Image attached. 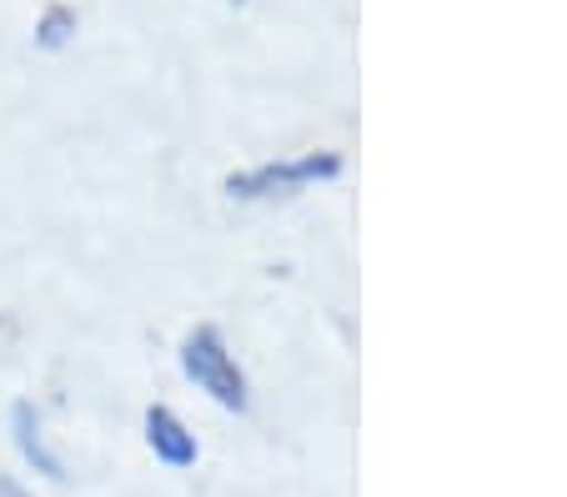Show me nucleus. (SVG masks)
<instances>
[{
	"mask_svg": "<svg viewBox=\"0 0 567 497\" xmlns=\"http://www.w3.org/2000/svg\"><path fill=\"white\" fill-rule=\"evenodd\" d=\"M182 372L212 402H221L226 412H247V402H251L247 377H241V367L231 362V352H226V342H221L216 327H196V332L182 342Z\"/></svg>",
	"mask_w": 567,
	"mask_h": 497,
	"instance_id": "obj_1",
	"label": "nucleus"
},
{
	"mask_svg": "<svg viewBox=\"0 0 567 497\" xmlns=\"http://www.w3.org/2000/svg\"><path fill=\"white\" fill-rule=\"evenodd\" d=\"M342 172V156L332 152H311V156H297V162H267L257 172H241L226 182V191L241 196V201H257V196H277V191H291V186H311V182H332Z\"/></svg>",
	"mask_w": 567,
	"mask_h": 497,
	"instance_id": "obj_2",
	"label": "nucleus"
},
{
	"mask_svg": "<svg viewBox=\"0 0 567 497\" xmlns=\"http://www.w3.org/2000/svg\"><path fill=\"white\" fill-rule=\"evenodd\" d=\"M146 443L166 467H192L196 463V437L186 433V422L172 407H151L146 412Z\"/></svg>",
	"mask_w": 567,
	"mask_h": 497,
	"instance_id": "obj_3",
	"label": "nucleus"
},
{
	"mask_svg": "<svg viewBox=\"0 0 567 497\" xmlns=\"http://www.w3.org/2000/svg\"><path fill=\"white\" fill-rule=\"evenodd\" d=\"M11 427H16V447H21V457L35 467V473H45V477H55L61 483L65 477V463L45 447V427H41V412L31 407V402H16V412H11Z\"/></svg>",
	"mask_w": 567,
	"mask_h": 497,
	"instance_id": "obj_4",
	"label": "nucleus"
},
{
	"mask_svg": "<svg viewBox=\"0 0 567 497\" xmlns=\"http://www.w3.org/2000/svg\"><path fill=\"white\" fill-rule=\"evenodd\" d=\"M65 25H71V15H65V11H51V21H45L41 41H45V45H61V41H65Z\"/></svg>",
	"mask_w": 567,
	"mask_h": 497,
	"instance_id": "obj_5",
	"label": "nucleus"
},
{
	"mask_svg": "<svg viewBox=\"0 0 567 497\" xmlns=\"http://www.w3.org/2000/svg\"><path fill=\"white\" fill-rule=\"evenodd\" d=\"M0 497H31V493H25V487H21V483H11V477L0 473Z\"/></svg>",
	"mask_w": 567,
	"mask_h": 497,
	"instance_id": "obj_6",
	"label": "nucleus"
}]
</instances>
